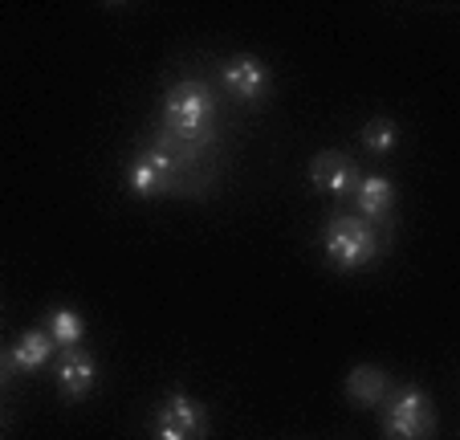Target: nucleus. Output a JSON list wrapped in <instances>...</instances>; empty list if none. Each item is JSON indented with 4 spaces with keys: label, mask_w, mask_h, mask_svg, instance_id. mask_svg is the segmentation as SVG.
Returning <instances> with one entry per match:
<instances>
[{
    "label": "nucleus",
    "mask_w": 460,
    "mask_h": 440,
    "mask_svg": "<svg viewBox=\"0 0 460 440\" xmlns=\"http://www.w3.org/2000/svg\"><path fill=\"white\" fill-rule=\"evenodd\" d=\"M164 127L172 130L180 143H208L212 127H217V98L204 82L183 78L167 90L164 98Z\"/></svg>",
    "instance_id": "nucleus-1"
},
{
    "label": "nucleus",
    "mask_w": 460,
    "mask_h": 440,
    "mask_svg": "<svg viewBox=\"0 0 460 440\" xmlns=\"http://www.w3.org/2000/svg\"><path fill=\"white\" fill-rule=\"evenodd\" d=\"M322 249L326 261L339 269H367L383 249V237L375 233V225H367L363 216H334L331 225L322 229Z\"/></svg>",
    "instance_id": "nucleus-2"
},
{
    "label": "nucleus",
    "mask_w": 460,
    "mask_h": 440,
    "mask_svg": "<svg viewBox=\"0 0 460 440\" xmlns=\"http://www.w3.org/2000/svg\"><path fill=\"white\" fill-rule=\"evenodd\" d=\"M436 432V408L416 383L387 396L383 408V436L387 440H428Z\"/></svg>",
    "instance_id": "nucleus-3"
},
{
    "label": "nucleus",
    "mask_w": 460,
    "mask_h": 440,
    "mask_svg": "<svg viewBox=\"0 0 460 440\" xmlns=\"http://www.w3.org/2000/svg\"><path fill=\"white\" fill-rule=\"evenodd\" d=\"M151 436L155 440H208V408L191 400L188 391H172L155 404L151 416Z\"/></svg>",
    "instance_id": "nucleus-4"
},
{
    "label": "nucleus",
    "mask_w": 460,
    "mask_h": 440,
    "mask_svg": "<svg viewBox=\"0 0 460 440\" xmlns=\"http://www.w3.org/2000/svg\"><path fill=\"white\" fill-rule=\"evenodd\" d=\"M220 82H225V90L236 98V103H261V98H270L273 82H270V69L261 66L257 58H233L225 61V69H220Z\"/></svg>",
    "instance_id": "nucleus-5"
},
{
    "label": "nucleus",
    "mask_w": 460,
    "mask_h": 440,
    "mask_svg": "<svg viewBox=\"0 0 460 440\" xmlns=\"http://www.w3.org/2000/svg\"><path fill=\"white\" fill-rule=\"evenodd\" d=\"M172 175H175V164L172 156H164V151H143L135 164L127 167V188L135 192V196L151 200V196H164L167 188H172Z\"/></svg>",
    "instance_id": "nucleus-6"
},
{
    "label": "nucleus",
    "mask_w": 460,
    "mask_h": 440,
    "mask_svg": "<svg viewBox=\"0 0 460 440\" xmlns=\"http://www.w3.org/2000/svg\"><path fill=\"white\" fill-rule=\"evenodd\" d=\"M310 184L322 196H347L358 184V167L350 164L342 151H318L310 159Z\"/></svg>",
    "instance_id": "nucleus-7"
},
{
    "label": "nucleus",
    "mask_w": 460,
    "mask_h": 440,
    "mask_svg": "<svg viewBox=\"0 0 460 440\" xmlns=\"http://www.w3.org/2000/svg\"><path fill=\"white\" fill-rule=\"evenodd\" d=\"M94 380H98V363L86 346H70L61 355L58 363V391L66 400H86L94 391Z\"/></svg>",
    "instance_id": "nucleus-8"
},
{
    "label": "nucleus",
    "mask_w": 460,
    "mask_h": 440,
    "mask_svg": "<svg viewBox=\"0 0 460 440\" xmlns=\"http://www.w3.org/2000/svg\"><path fill=\"white\" fill-rule=\"evenodd\" d=\"M355 200H358V212H363L367 225L371 220H387L391 204H395V188H391L387 175H358Z\"/></svg>",
    "instance_id": "nucleus-9"
},
{
    "label": "nucleus",
    "mask_w": 460,
    "mask_h": 440,
    "mask_svg": "<svg viewBox=\"0 0 460 440\" xmlns=\"http://www.w3.org/2000/svg\"><path fill=\"white\" fill-rule=\"evenodd\" d=\"M347 400L358 408H375L387 400V372L375 363H358L355 372L347 375Z\"/></svg>",
    "instance_id": "nucleus-10"
},
{
    "label": "nucleus",
    "mask_w": 460,
    "mask_h": 440,
    "mask_svg": "<svg viewBox=\"0 0 460 440\" xmlns=\"http://www.w3.org/2000/svg\"><path fill=\"white\" fill-rule=\"evenodd\" d=\"M53 355V338L45 330H25V335L13 343V355H9V367L17 372H41L45 363Z\"/></svg>",
    "instance_id": "nucleus-11"
},
{
    "label": "nucleus",
    "mask_w": 460,
    "mask_h": 440,
    "mask_svg": "<svg viewBox=\"0 0 460 440\" xmlns=\"http://www.w3.org/2000/svg\"><path fill=\"white\" fill-rule=\"evenodd\" d=\"M45 335L53 338V346H78L82 335H86V322H82L78 310H70V306H58V310H49V327H45Z\"/></svg>",
    "instance_id": "nucleus-12"
},
{
    "label": "nucleus",
    "mask_w": 460,
    "mask_h": 440,
    "mask_svg": "<svg viewBox=\"0 0 460 440\" xmlns=\"http://www.w3.org/2000/svg\"><path fill=\"white\" fill-rule=\"evenodd\" d=\"M358 139H363L367 151L387 156V151H395V143H400V127H395L391 119H371L363 130H358Z\"/></svg>",
    "instance_id": "nucleus-13"
},
{
    "label": "nucleus",
    "mask_w": 460,
    "mask_h": 440,
    "mask_svg": "<svg viewBox=\"0 0 460 440\" xmlns=\"http://www.w3.org/2000/svg\"><path fill=\"white\" fill-rule=\"evenodd\" d=\"M9 380V359H4V355H0V383Z\"/></svg>",
    "instance_id": "nucleus-14"
}]
</instances>
